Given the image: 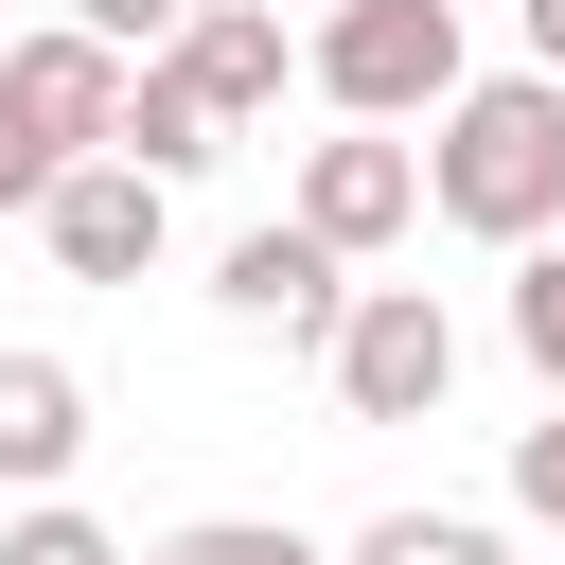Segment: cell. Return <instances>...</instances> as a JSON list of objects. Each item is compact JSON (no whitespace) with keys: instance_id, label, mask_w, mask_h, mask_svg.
<instances>
[{"instance_id":"obj_1","label":"cell","mask_w":565,"mask_h":565,"mask_svg":"<svg viewBox=\"0 0 565 565\" xmlns=\"http://www.w3.org/2000/svg\"><path fill=\"white\" fill-rule=\"evenodd\" d=\"M424 194L477 247H547L565 230V71H477L424 141Z\"/></svg>"},{"instance_id":"obj_2","label":"cell","mask_w":565,"mask_h":565,"mask_svg":"<svg viewBox=\"0 0 565 565\" xmlns=\"http://www.w3.org/2000/svg\"><path fill=\"white\" fill-rule=\"evenodd\" d=\"M300 71H318V106H335V124H441V106L477 88L459 0H335Z\"/></svg>"},{"instance_id":"obj_3","label":"cell","mask_w":565,"mask_h":565,"mask_svg":"<svg viewBox=\"0 0 565 565\" xmlns=\"http://www.w3.org/2000/svg\"><path fill=\"white\" fill-rule=\"evenodd\" d=\"M212 318H230V335H282V353H335V318H353V247H335L318 212H265V230H230V265H212Z\"/></svg>"},{"instance_id":"obj_4","label":"cell","mask_w":565,"mask_h":565,"mask_svg":"<svg viewBox=\"0 0 565 565\" xmlns=\"http://www.w3.org/2000/svg\"><path fill=\"white\" fill-rule=\"evenodd\" d=\"M335 406L353 424H441V388H459V318L424 300V282H353V318H335Z\"/></svg>"},{"instance_id":"obj_5","label":"cell","mask_w":565,"mask_h":565,"mask_svg":"<svg viewBox=\"0 0 565 565\" xmlns=\"http://www.w3.org/2000/svg\"><path fill=\"white\" fill-rule=\"evenodd\" d=\"M159 230H177V177H159V159H124V141H88V159L35 194V247H53L71 282H141V265H159Z\"/></svg>"},{"instance_id":"obj_6","label":"cell","mask_w":565,"mask_h":565,"mask_svg":"<svg viewBox=\"0 0 565 565\" xmlns=\"http://www.w3.org/2000/svg\"><path fill=\"white\" fill-rule=\"evenodd\" d=\"M124 88H141V53H124V35H88V18H35V35H0V106H18L53 159L124 141Z\"/></svg>"},{"instance_id":"obj_7","label":"cell","mask_w":565,"mask_h":565,"mask_svg":"<svg viewBox=\"0 0 565 565\" xmlns=\"http://www.w3.org/2000/svg\"><path fill=\"white\" fill-rule=\"evenodd\" d=\"M300 212L371 265V247H406L441 194H424V141H388V124H353V141H300Z\"/></svg>"},{"instance_id":"obj_8","label":"cell","mask_w":565,"mask_h":565,"mask_svg":"<svg viewBox=\"0 0 565 565\" xmlns=\"http://www.w3.org/2000/svg\"><path fill=\"white\" fill-rule=\"evenodd\" d=\"M71 459H88V371L0 353V494H71Z\"/></svg>"},{"instance_id":"obj_9","label":"cell","mask_w":565,"mask_h":565,"mask_svg":"<svg viewBox=\"0 0 565 565\" xmlns=\"http://www.w3.org/2000/svg\"><path fill=\"white\" fill-rule=\"evenodd\" d=\"M177 71H194L230 124H265V106H282V18H265V0H194V18H177Z\"/></svg>"},{"instance_id":"obj_10","label":"cell","mask_w":565,"mask_h":565,"mask_svg":"<svg viewBox=\"0 0 565 565\" xmlns=\"http://www.w3.org/2000/svg\"><path fill=\"white\" fill-rule=\"evenodd\" d=\"M124 159H159V177H194V159H230V106L177 71V53H141V88H124Z\"/></svg>"},{"instance_id":"obj_11","label":"cell","mask_w":565,"mask_h":565,"mask_svg":"<svg viewBox=\"0 0 565 565\" xmlns=\"http://www.w3.org/2000/svg\"><path fill=\"white\" fill-rule=\"evenodd\" d=\"M335 565H512V530L494 512H371Z\"/></svg>"},{"instance_id":"obj_12","label":"cell","mask_w":565,"mask_h":565,"mask_svg":"<svg viewBox=\"0 0 565 565\" xmlns=\"http://www.w3.org/2000/svg\"><path fill=\"white\" fill-rule=\"evenodd\" d=\"M0 565H141L106 512H71V494H18V530H0Z\"/></svg>"},{"instance_id":"obj_13","label":"cell","mask_w":565,"mask_h":565,"mask_svg":"<svg viewBox=\"0 0 565 565\" xmlns=\"http://www.w3.org/2000/svg\"><path fill=\"white\" fill-rule=\"evenodd\" d=\"M512 353L565 388V230H547V247H512Z\"/></svg>"},{"instance_id":"obj_14","label":"cell","mask_w":565,"mask_h":565,"mask_svg":"<svg viewBox=\"0 0 565 565\" xmlns=\"http://www.w3.org/2000/svg\"><path fill=\"white\" fill-rule=\"evenodd\" d=\"M300 530H265V512H194V530H159L141 565H282Z\"/></svg>"},{"instance_id":"obj_15","label":"cell","mask_w":565,"mask_h":565,"mask_svg":"<svg viewBox=\"0 0 565 565\" xmlns=\"http://www.w3.org/2000/svg\"><path fill=\"white\" fill-rule=\"evenodd\" d=\"M512 512L565 530V388H547V424H512Z\"/></svg>"},{"instance_id":"obj_16","label":"cell","mask_w":565,"mask_h":565,"mask_svg":"<svg viewBox=\"0 0 565 565\" xmlns=\"http://www.w3.org/2000/svg\"><path fill=\"white\" fill-rule=\"evenodd\" d=\"M71 18H88V35H124V53H177V18H194V0H71Z\"/></svg>"},{"instance_id":"obj_17","label":"cell","mask_w":565,"mask_h":565,"mask_svg":"<svg viewBox=\"0 0 565 565\" xmlns=\"http://www.w3.org/2000/svg\"><path fill=\"white\" fill-rule=\"evenodd\" d=\"M53 177H71V159H53V141H35V124H18V106H0V212H35V194H53Z\"/></svg>"},{"instance_id":"obj_18","label":"cell","mask_w":565,"mask_h":565,"mask_svg":"<svg viewBox=\"0 0 565 565\" xmlns=\"http://www.w3.org/2000/svg\"><path fill=\"white\" fill-rule=\"evenodd\" d=\"M512 35H530V71H565V0H512Z\"/></svg>"}]
</instances>
